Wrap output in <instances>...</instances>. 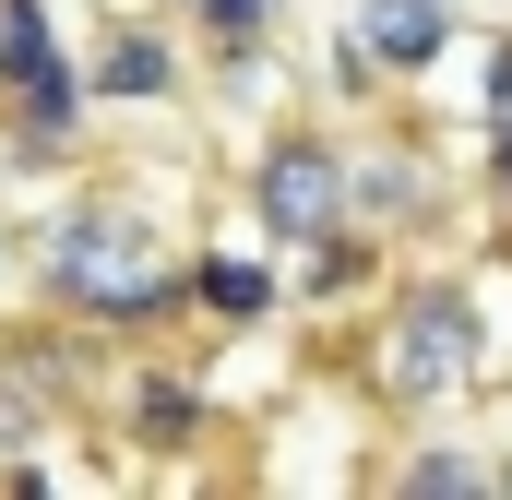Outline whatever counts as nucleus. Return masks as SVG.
<instances>
[{
  "label": "nucleus",
  "instance_id": "1",
  "mask_svg": "<svg viewBox=\"0 0 512 500\" xmlns=\"http://www.w3.org/2000/svg\"><path fill=\"white\" fill-rule=\"evenodd\" d=\"M24 286H36V310L48 322H84V334H179L191 322V274H179V250L167 227L131 203L120 179H96V191H72L36 239H24Z\"/></svg>",
  "mask_w": 512,
  "mask_h": 500
},
{
  "label": "nucleus",
  "instance_id": "2",
  "mask_svg": "<svg viewBox=\"0 0 512 500\" xmlns=\"http://www.w3.org/2000/svg\"><path fill=\"white\" fill-rule=\"evenodd\" d=\"M477 381H489V310H477V286L465 274H405L382 298L370 393H382L393 417H429V405H453Z\"/></svg>",
  "mask_w": 512,
  "mask_h": 500
},
{
  "label": "nucleus",
  "instance_id": "3",
  "mask_svg": "<svg viewBox=\"0 0 512 500\" xmlns=\"http://www.w3.org/2000/svg\"><path fill=\"white\" fill-rule=\"evenodd\" d=\"M96 120V84H84V48L48 24V0H0V131L24 167H60L84 155Z\"/></svg>",
  "mask_w": 512,
  "mask_h": 500
},
{
  "label": "nucleus",
  "instance_id": "4",
  "mask_svg": "<svg viewBox=\"0 0 512 500\" xmlns=\"http://www.w3.org/2000/svg\"><path fill=\"white\" fill-rule=\"evenodd\" d=\"M239 191H251L262 250L322 239V227L346 215V143H334V120H274V131H262V155L239 167Z\"/></svg>",
  "mask_w": 512,
  "mask_h": 500
},
{
  "label": "nucleus",
  "instance_id": "5",
  "mask_svg": "<svg viewBox=\"0 0 512 500\" xmlns=\"http://www.w3.org/2000/svg\"><path fill=\"white\" fill-rule=\"evenodd\" d=\"M84 84H96V108H179V96H191L179 24H167V12H108L96 48H84Z\"/></svg>",
  "mask_w": 512,
  "mask_h": 500
},
{
  "label": "nucleus",
  "instance_id": "6",
  "mask_svg": "<svg viewBox=\"0 0 512 500\" xmlns=\"http://www.w3.org/2000/svg\"><path fill=\"white\" fill-rule=\"evenodd\" d=\"M441 203H453V179H441V155H417L405 131H393V143H346V215H358L370 239L441 227Z\"/></svg>",
  "mask_w": 512,
  "mask_h": 500
},
{
  "label": "nucleus",
  "instance_id": "7",
  "mask_svg": "<svg viewBox=\"0 0 512 500\" xmlns=\"http://www.w3.org/2000/svg\"><path fill=\"white\" fill-rule=\"evenodd\" d=\"M179 274H191V322H215V334H262L286 310V262L274 250L215 239V250H179Z\"/></svg>",
  "mask_w": 512,
  "mask_h": 500
},
{
  "label": "nucleus",
  "instance_id": "8",
  "mask_svg": "<svg viewBox=\"0 0 512 500\" xmlns=\"http://www.w3.org/2000/svg\"><path fill=\"white\" fill-rule=\"evenodd\" d=\"M453 24H465V0H358V48L382 60V84H429Z\"/></svg>",
  "mask_w": 512,
  "mask_h": 500
},
{
  "label": "nucleus",
  "instance_id": "9",
  "mask_svg": "<svg viewBox=\"0 0 512 500\" xmlns=\"http://www.w3.org/2000/svg\"><path fill=\"white\" fill-rule=\"evenodd\" d=\"M120 429L143 453H191L203 441V381L179 370V358H131L120 370Z\"/></svg>",
  "mask_w": 512,
  "mask_h": 500
},
{
  "label": "nucleus",
  "instance_id": "10",
  "mask_svg": "<svg viewBox=\"0 0 512 500\" xmlns=\"http://www.w3.org/2000/svg\"><path fill=\"white\" fill-rule=\"evenodd\" d=\"M382 250H393V239H370L358 215H334L322 239H298L286 298H310V310H346V298H370V286H382Z\"/></svg>",
  "mask_w": 512,
  "mask_h": 500
},
{
  "label": "nucleus",
  "instance_id": "11",
  "mask_svg": "<svg viewBox=\"0 0 512 500\" xmlns=\"http://www.w3.org/2000/svg\"><path fill=\"white\" fill-rule=\"evenodd\" d=\"M382 489H393V500H501L512 477L489 465V453H477V441H405Z\"/></svg>",
  "mask_w": 512,
  "mask_h": 500
},
{
  "label": "nucleus",
  "instance_id": "12",
  "mask_svg": "<svg viewBox=\"0 0 512 500\" xmlns=\"http://www.w3.org/2000/svg\"><path fill=\"white\" fill-rule=\"evenodd\" d=\"M286 12H298V0H191L179 24H191V36L215 48V72L239 84V72H262V48L286 36Z\"/></svg>",
  "mask_w": 512,
  "mask_h": 500
},
{
  "label": "nucleus",
  "instance_id": "13",
  "mask_svg": "<svg viewBox=\"0 0 512 500\" xmlns=\"http://www.w3.org/2000/svg\"><path fill=\"white\" fill-rule=\"evenodd\" d=\"M322 84H334V108H370V96H382V60L358 48V24H334V48H322Z\"/></svg>",
  "mask_w": 512,
  "mask_h": 500
},
{
  "label": "nucleus",
  "instance_id": "14",
  "mask_svg": "<svg viewBox=\"0 0 512 500\" xmlns=\"http://www.w3.org/2000/svg\"><path fill=\"white\" fill-rule=\"evenodd\" d=\"M477 191H489V215L512 227V120H489V155H477Z\"/></svg>",
  "mask_w": 512,
  "mask_h": 500
},
{
  "label": "nucleus",
  "instance_id": "15",
  "mask_svg": "<svg viewBox=\"0 0 512 500\" xmlns=\"http://www.w3.org/2000/svg\"><path fill=\"white\" fill-rule=\"evenodd\" d=\"M489 120H512V48H489Z\"/></svg>",
  "mask_w": 512,
  "mask_h": 500
},
{
  "label": "nucleus",
  "instance_id": "16",
  "mask_svg": "<svg viewBox=\"0 0 512 500\" xmlns=\"http://www.w3.org/2000/svg\"><path fill=\"white\" fill-rule=\"evenodd\" d=\"M143 12H167V24H179V12H191V0H143Z\"/></svg>",
  "mask_w": 512,
  "mask_h": 500
}]
</instances>
